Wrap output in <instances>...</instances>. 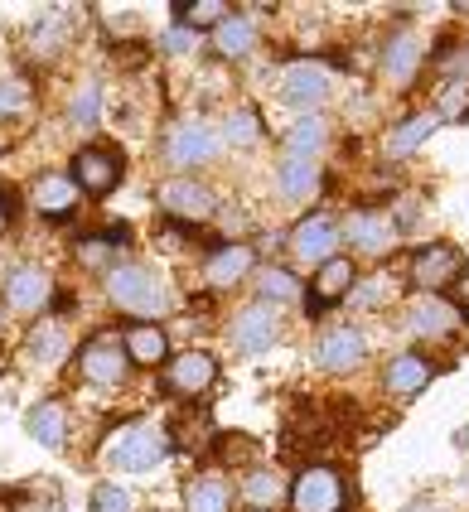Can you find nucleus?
Here are the masks:
<instances>
[{
    "instance_id": "nucleus-1",
    "label": "nucleus",
    "mask_w": 469,
    "mask_h": 512,
    "mask_svg": "<svg viewBox=\"0 0 469 512\" xmlns=\"http://www.w3.org/2000/svg\"><path fill=\"white\" fill-rule=\"evenodd\" d=\"M107 300H112L117 310L136 314L141 324H155L160 314H170V305H175L170 281H160L141 261H117V266L107 271Z\"/></svg>"
},
{
    "instance_id": "nucleus-2",
    "label": "nucleus",
    "mask_w": 469,
    "mask_h": 512,
    "mask_svg": "<svg viewBox=\"0 0 469 512\" xmlns=\"http://www.w3.org/2000/svg\"><path fill=\"white\" fill-rule=\"evenodd\" d=\"M165 450H170V435H165V430H155V426H146V421L117 426L107 440H102L107 464L121 469V474H146V469H155V464L165 459Z\"/></svg>"
},
{
    "instance_id": "nucleus-3",
    "label": "nucleus",
    "mask_w": 469,
    "mask_h": 512,
    "mask_svg": "<svg viewBox=\"0 0 469 512\" xmlns=\"http://www.w3.org/2000/svg\"><path fill=\"white\" fill-rule=\"evenodd\" d=\"M223 150V136L208 126V121H175L160 141V155L170 170H194V165H208L213 155Z\"/></svg>"
},
{
    "instance_id": "nucleus-4",
    "label": "nucleus",
    "mask_w": 469,
    "mask_h": 512,
    "mask_svg": "<svg viewBox=\"0 0 469 512\" xmlns=\"http://www.w3.org/2000/svg\"><path fill=\"white\" fill-rule=\"evenodd\" d=\"M295 512H339L344 508V479L329 464H310L300 469V479L291 484Z\"/></svg>"
},
{
    "instance_id": "nucleus-5",
    "label": "nucleus",
    "mask_w": 469,
    "mask_h": 512,
    "mask_svg": "<svg viewBox=\"0 0 469 512\" xmlns=\"http://www.w3.org/2000/svg\"><path fill=\"white\" fill-rule=\"evenodd\" d=\"M460 276H465V256L455 252L450 242H431V247H421V252L411 256V285L426 290V295L455 285Z\"/></svg>"
},
{
    "instance_id": "nucleus-6",
    "label": "nucleus",
    "mask_w": 469,
    "mask_h": 512,
    "mask_svg": "<svg viewBox=\"0 0 469 512\" xmlns=\"http://www.w3.org/2000/svg\"><path fill=\"white\" fill-rule=\"evenodd\" d=\"M73 184L83 189V194H92V199H102V194H112L121 184V155L117 150H107V145H88V150H78L73 155Z\"/></svg>"
},
{
    "instance_id": "nucleus-7",
    "label": "nucleus",
    "mask_w": 469,
    "mask_h": 512,
    "mask_svg": "<svg viewBox=\"0 0 469 512\" xmlns=\"http://www.w3.org/2000/svg\"><path fill=\"white\" fill-rule=\"evenodd\" d=\"M78 368H83V377H88L92 387H121L126 372H131V358H126L117 334H102V339H92L78 353Z\"/></svg>"
},
{
    "instance_id": "nucleus-8",
    "label": "nucleus",
    "mask_w": 469,
    "mask_h": 512,
    "mask_svg": "<svg viewBox=\"0 0 469 512\" xmlns=\"http://www.w3.org/2000/svg\"><path fill=\"white\" fill-rule=\"evenodd\" d=\"M160 208L175 223H208L218 213V199L208 194L199 179H170V184H160Z\"/></svg>"
},
{
    "instance_id": "nucleus-9",
    "label": "nucleus",
    "mask_w": 469,
    "mask_h": 512,
    "mask_svg": "<svg viewBox=\"0 0 469 512\" xmlns=\"http://www.w3.org/2000/svg\"><path fill=\"white\" fill-rule=\"evenodd\" d=\"M49 300H54L49 271H39V266H15V271L5 276V310L10 314H39Z\"/></svg>"
},
{
    "instance_id": "nucleus-10",
    "label": "nucleus",
    "mask_w": 469,
    "mask_h": 512,
    "mask_svg": "<svg viewBox=\"0 0 469 512\" xmlns=\"http://www.w3.org/2000/svg\"><path fill=\"white\" fill-rule=\"evenodd\" d=\"M291 252L300 256V261H310V266H324L329 256L339 252V228H334V218H329V213L300 218L291 232Z\"/></svg>"
},
{
    "instance_id": "nucleus-11",
    "label": "nucleus",
    "mask_w": 469,
    "mask_h": 512,
    "mask_svg": "<svg viewBox=\"0 0 469 512\" xmlns=\"http://www.w3.org/2000/svg\"><path fill=\"white\" fill-rule=\"evenodd\" d=\"M349 290H353V261L349 256H329L324 266H315V281H310V300H305V310L320 319L329 305L349 300Z\"/></svg>"
},
{
    "instance_id": "nucleus-12",
    "label": "nucleus",
    "mask_w": 469,
    "mask_h": 512,
    "mask_svg": "<svg viewBox=\"0 0 469 512\" xmlns=\"http://www.w3.org/2000/svg\"><path fill=\"white\" fill-rule=\"evenodd\" d=\"M276 97L286 107H320L324 97H329V73H324L320 63H291L281 73V83H276Z\"/></svg>"
},
{
    "instance_id": "nucleus-13",
    "label": "nucleus",
    "mask_w": 469,
    "mask_h": 512,
    "mask_svg": "<svg viewBox=\"0 0 469 512\" xmlns=\"http://www.w3.org/2000/svg\"><path fill=\"white\" fill-rule=\"evenodd\" d=\"M276 339H281V314L271 310V305H247V310L233 319L237 353H266Z\"/></svg>"
},
{
    "instance_id": "nucleus-14",
    "label": "nucleus",
    "mask_w": 469,
    "mask_h": 512,
    "mask_svg": "<svg viewBox=\"0 0 469 512\" xmlns=\"http://www.w3.org/2000/svg\"><path fill=\"white\" fill-rule=\"evenodd\" d=\"M213 382H218V363L208 353H179V358H170V368H165V387L175 397H204Z\"/></svg>"
},
{
    "instance_id": "nucleus-15",
    "label": "nucleus",
    "mask_w": 469,
    "mask_h": 512,
    "mask_svg": "<svg viewBox=\"0 0 469 512\" xmlns=\"http://www.w3.org/2000/svg\"><path fill=\"white\" fill-rule=\"evenodd\" d=\"M257 266V252L247 247V242H223L218 252H208L204 261V281L213 285V290H233V285H242V276Z\"/></svg>"
},
{
    "instance_id": "nucleus-16",
    "label": "nucleus",
    "mask_w": 469,
    "mask_h": 512,
    "mask_svg": "<svg viewBox=\"0 0 469 512\" xmlns=\"http://www.w3.org/2000/svg\"><path fill=\"white\" fill-rule=\"evenodd\" d=\"M407 329L411 334H421V339H450V334L460 329V310L445 305L440 295H421L407 314Z\"/></svg>"
},
{
    "instance_id": "nucleus-17",
    "label": "nucleus",
    "mask_w": 469,
    "mask_h": 512,
    "mask_svg": "<svg viewBox=\"0 0 469 512\" xmlns=\"http://www.w3.org/2000/svg\"><path fill=\"white\" fill-rule=\"evenodd\" d=\"M344 237H349V247H358L363 256H387V247L397 242V228L382 218V213H353L349 223H344Z\"/></svg>"
},
{
    "instance_id": "nucleus-18",
    "label": "nucleus",
    "mask_w": 469,
    "mask_h": 512,
    "mask_svg": "<svg viewBox=\"0 0 469 512\" xmlns=\"http://www.w3.org/2000/svg\"><path fill=\"white\" fill-rule=\"evenodd\" d=\"M416 68H421V39L402 29V34H392L387 39V49H382V78L392 87H407L416 78Z\"/></svg>"
},
{
    "instance_id": "nucleus-19",
    "label": "nucleus",
    "mask_w": 469,
    "mask_h": 512,
    "mask_svg": "<svg viewBox=\"0 0 469 512\" xmlns=\"http://www.w3.org/2000/svg\"><path fill=\"white\" fill-rule=\"evenodd\" d=\"M431 377H436V363L421 358V353H397V358L387 363V372H382V382H387L392 397H416Z\"/></svg>"
},
{
    "instance_id": "nucleus-20",
    "label": "nucleus",
    "mask_w": 469,
    "mask_h": 512,
    "mask_svg": "<svg viewBox=\"0 0 469 512\" xmlns=\"http://www.w3.org/2000/svg\"><path fill=\"white\" fill-rule=\"evenodd\" d=\"M315 363L324 372H349L363 363V334L358 329H329L315 348Z\"/></svg>"
},
{
    "instance_id": "nucleus-21",
    "label": "nucleus",
    "mask_w": 469,
    "mask_h": 512,
    "mask_svg": "<svg viewBox=\"0 0 469 512\" xmlns=\"http://www.w3.org/2000/svg\"><path fill=\"white\" fill-rule=\"evenodd\" d=\"M34 213H44V218H73V203H78V184L68 179V174H44L39 184H34Z\"/></svg>"
},
{
    "instance_id": "nucleus-22",
    "label": "nucleus",
    "mask_w": 469,
    "mask_h": 512,
    "mask_svg": "<svg viewBox=\"0 0 469 512\" xmlns=\"http://www.w3.org/2000/svg\"><path fill=\"white\" fill-rule=\"evenodd\" d=\"M25 430H30L34 445L63 450L68 445V411H63L59 401H39V406H30V416H25Z\"/></svg>"
},
{
    "instance_id": "nucleus-23",
    "label": "nucleus",
    "mask_w": 469,
    "mask_h": 512,
    "mask_svg": "<svg viewBox=\"0 0 469 512\" xmlns=\"http://www.w3.org/2000/svg\"><path fill=\"white\" fill-rule=\"evenodd\" d=\"M121 348H126V358H131L136 368H160L165 353H170V343H165V329H160V324H131V329L121 334Z\"/></svg>"
},
{
    "instance_id": "nucleus-24",
    "label": "nucleus",
    "mask_w": 469,
    "mask_h": 512,
    "mask_svg": "<svg viewBox=\"0 0 469 512\" xmlns=\"http://www.w3.org/2000/svg\"><path fill=\"white\" fill-rule=\"evenodd\" d=\"M237 493H242V508L271 512V508H281V498H286V479L276 469H252V474H242Z\"/></svg>"
},
{
    "instance_id": "nucleus-25",
    "label": "nucleus",
    "mask_w": 469,
    "mask_h": 512,
    "mask_svg": "<svg viewBox=\"0 0 469 512\" xmlns=\"http://www.w3.org/2000/svg\"><path fill=\"white\" fill-rule=\"evenodd\" d=\"M276 189H281V199H310L315 189H320V165L315 160H295V155H286L281 165H276Z\"/></svg>"
},
{
    "instance_id": "nucleus-26",
    "label": "nucleus",
    "mask_w": 469,
    "mask_h": 512,
    "mask_svg": "<svg viewBox=\"0 0 469 512\" xmlns=\"http://www.w3.org/2000/svg\"><path fill=\"white\" fill-rule=\"evenodd\" d=\"M184 512H233V493L218 474H194L184 484Z\"/></svg>"
},
{
    "instance_id": "nucleus-27",
    "label": "nucleus",
    "mask_w": 469,
    "mask_h": 512,
    "mask_svg": "<svg viewBox=\"0 0 469 512\" xmlns=\"http://www.w3.org/2000/svg\"><path fill=\"white\" fill-rule=\"evenodd\" d=\"M213 49L223 58H247L252 49H257V20H247V15H228L223 25L213 29Z\"/></svg>"
},
{
    "instance_id": "nucleus-28",
    "label": "nucleus",
    "mask_w": 469,
    "mask_h": 512,
    "mask_svg": "<svg viewBox=\"0 0 469 512\" xmlns=\"http://www.w3.org/2000/svg\"><path fill=\"white\" fill-rule=\"evenodd\" d=\"M324 141H329V126H324L320 116H300L291 131H286V155L315 160V150H324Z\"/></svg>"
},
{
    "instance_id": "nucleus-29",
    "label": "nucleus",
    "mask_w": 469,
    "mask_h": 512,
    "mask_svg": "<svg viewBox=\"0 0 469 512\" xmlns=\"http://www.w3.org/2000/svg\"><path fill=\"white\" fill-rule=\"evenodd\" d=\"M63 358H68V329H59V324H39V329H30V363L54 368Z\"/></svg>"
},
{
    "instance_id": "nucleus-30",
    "label": "nucleus",
    "mask_w": 469,
    "mask_h": 512,
    "mask_svg": "<svg viewBox=\"0 0 469 512\" xmlns=\"http://www.w3.org/2000/svg\"><path fill=\"white\" fill-rule=\"evenodd\" d=\"M436 126H440L436 112H421V116H411V121H402V126H397V131L387 136V155H392V160H407L411 150L426 141V136H431Z\"/></svg>"
},
{
    "instance_id": "nucleus-31",
    "label": "nucleus",
    "mask_w": 469,
    "mask_h": 512,
    "mask_svg": "<svg viewBox=\"0 0 469 512\" xmlns=\"http://www.w3.org/2000/svg\"><path fill=\"white\" fill-rule=\"evenodd\" d=\"M257 290H262V305H295L300 300V281H295L291 271H281V266H262L257 271Z\"/></svg>"
},
{
    "instance_id": "nucleus-32",
    "label": "nucleus",
    "mask_w": 469,
    "mask_h": 512,
    "mask_svg": "<svg viewBox=\"0 0 469 512\" xmlns=\"http://www.w3.org/2000/svg\"><path fill=\"white\" fill-rule=\"evenodd\" d=\"M228 15H233V10H228L223 0H179V5H175V20L184 29H204V25L218 29Z\"/></svg>"
},
{
    "instance_id": "nucleus-33",
    "label": "nucleus",
    "mask_w": 469,
    "mask_h": 512,
    "mask_svg": "<svg viewBox=\"0 0 469 512\" xmlns=\"http://www.w3.org/2000/svg\"><path fill=\"white\" fill-rule=\"evenodd\" d=\"M126 242H131V228H112L107 237H83L78 242V261L83 266H107V256L117 247H126Z\"/></svg>"
},
{
    "instance_id": "nucleus-34",
    "label": "nucleus",
    "mask_w": 469,
    "mask_h": 512,
    "mask_svg": "<svg viewBox=\"0 0 469 512\" xmlns=\"http://www.w3.org/2000/svg\"><path fill=\"white\" fill-rule=\"evenodd\" d=\"M68 116H73V126H78V131H92V126L102 121V87H97V83L78 87V92H73V107H68Z\"/></svg>"
},
{
    "instance_id": "nucleus-35",
    "label": "nucleus",
    "mask_w": 469,
    "mask_h": 512,
    "mask_svg": "<svg viewBox=\"0 0 469 512\" xmlns=\"http://www.w3.org/2000/svg\"><path fill=\"white\" fill-rule=\"evenodd\" d=\"M34 49L39 54H59L63 49V39H68V20H63V10H49V15H39L34 20Z\"/></svg>"
},
{
    "instance_id": "nucleus-36",
    "label": "nucleus",
    "mask_w": 469,
    "mask_h": 512,
    "mask_svg": "<svg viewBox=\"0 0 469 512\" xmlns=\"http://www.w3.org/2000/svg\"><path fill=\"white\" fill-rule=\"evenodd\" d=\"M223 141H233V145H257L262 141V121H257V112L252 107H237L228 121H223V131H218Z\"/></svg>"
},
{
    "instance_id": "nucleus-37",
    "label": "nucleus",
    "mask_w": 469,
    "mask_h": 512,
    "mask_svg": "<svg viewBox=\"0 0 469 512\" xmlns=\"http://www.w3.org/2000/svg\"><path fill=\"white\" fill-rule=\"evenodd\" d=\"M349 300L358 310H378V305H387V300H392V276H368V281H358L349 290Z\"/></svg>"
},
{
    "instance_id": "nucleus-38",
    "label": "nucleus",
    "mask_w": 469,
    "mask_h": 512,
    "mask_svg": "<svg viewBox=\"0 0 469 512\" xmlns=\"http://www.w3.org/2000/svg\"><path fill=\"white\" fill-rule=\"evenodd\" d=\"M92 512H136V493L126 484H97L92 493Z\"/></svg>"
},
{
    "instance_id": "nucleus-39",
    "label": "nucleus",
    "mask_w": 469,
    "mask_h": 512,
    "mask_svg": "<svg viewBox=\"0 0 469 512\" xmlns=\"http://www.w3.org/2000/svg\"><path fill=\"white\" fill-rule=\"evenodd\" d=\"M469 116V87L465 83H450L440 92V107H436V121H465Z\"/></svg>"
},
{
    "instance_id": "nucleus-40",
    "label": "nucleus",
    "mask_w": 469,
    "mask_h": 512,
    "mask_svg": "<svg viewBox=\"0 0 469 512\" xmlns=\"http://www.w3.org/2000/svg\"><path fill=\"white\" fill-rule=\"evenodd\" d=\"M165 54H194V29H184V25H175V29H165Z\"/></svg>"
},
{
    "instance_id": "nucleus-41",
    "label": "nucleus",
    "mask_w": 469,
    "mask_h": 512,
    "mask_svg": "<svg viewBox=\"0 0 469 512\" xmlns=\"http://www.w3.org/2000/svg\"><path fill=\"white\" fill-rule=\"evenodd\" d=\"M20 107H25V83H5L0 78V116L20 112Z\"/></svg>"
},
{
    "instance_id": "nucleus-42",
    "label": "nucleus",
    "mask_w": 469,
    "mask_h": 512,
    "mask_svg": "<svg viewBox=\"0 0 469 512\" xmlns=\"http://www.w3.org/2000/svg\"><path fill=\"white\" fill-rule=\"evenodd\" d=\"M107 29H112V34H136V10H117V15H112V20H107Z\"/></svg>"
},
{
    "instance_id": "nucleus-43",
    "label": "nucleus",
    "mask_w": 469,
    "mask_h": 512,
    "mask_svg": "<svg viewBox=\"0 0 469 512\" xmlns=\"http://www.w3.org/2000/svg\"><path fill=\"white\" fill-rule=\"evenodd\" d=\"M10 223H15V194H10V189H0V232L10 228Z\"/></svg>"
},
{
    "instance_id": "nucleus-44",
    "label": "nucleus",
    "mask_w": 469,
    "mask_h": 512,
    "mask_svg": "<svg viewBox=\"0 0 469 512\" xmlns=\"http://www.w3.org/2000/svg\"><path fill=\"white\" fill-rule=\"evenodd\" d=\"M402 512H440L436 503H411V508H402Z\"/></svg>"
},
{
    "instance_id": "nucleus-45",
    "label": "nucleus",
    "mask_w": 469,
    "mask_h": 512,
    "mask_svg": "<svg viewBox=\"0 0 469 512\" xmlns=\"http://www.w3.org/2000/svg\"><path fill=\"white\" fill-rule=\"evenodd\" d=\"M455 445H460V450H465V455H469V426L460 430V435H455Z\"/></svg>"
},
{
    "instance_id": "nucleus-46",
    "label": "nucleus",
    "mask_w": 469,
    "mask_h": 512,
    "mask_svg": "<svg viewBox=\"0 0 469 512\" xmlns=\"http://www.w3.org/2000/svg\"><path fill=\"white\" fill-rule=\"evenodd\" d=\"M0 339H5V319H0Z\"/></svg>"
},
{
    "instance_id": "nucleus-47",
    "label": "nucleus",
    "mask_w": 469,
    "mask_h": 512,
    "mask_svg": "<svg viewBox=\"0 0 469 512\" xmlns=\"http://www.w3.org/2000/svg\"><path fill=\"white\" fill-rule=\"evenodd\" d=\"M0 150H5V141H0Z\"/></svg>"
}]
</instances>
